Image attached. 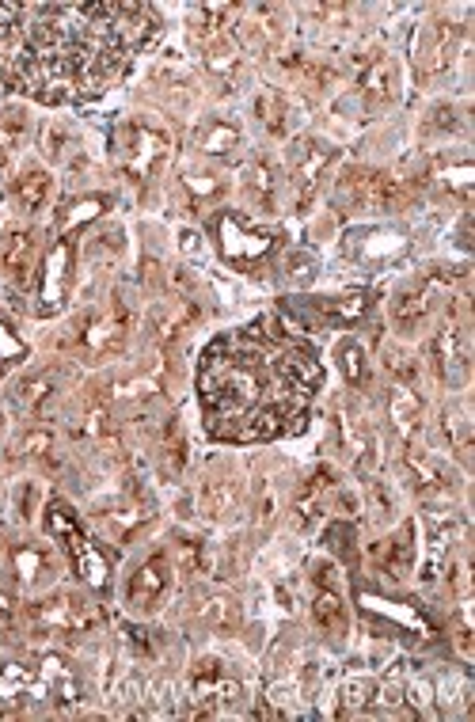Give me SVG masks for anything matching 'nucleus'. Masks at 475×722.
Here are the masks:
<instances>
[{"label":"nucleus","instance_id":"nucleus-1","mask_svg":"<svg viewBox=\"0 0 475 722\" xmlns=\"http://www.w3.org/2000/svg\"><path fill=\"white\" fill-rule=\"evenodd\" d=\"M160 31L152 4H0V76L38 103H84Z\"/></svg>","mask_w":475,"mask_h":722},{"label":"nucleus","instance_id":"nucleus-2","mask_svg":"<svg viewBox=\"0 0 475 722\" xmlns=\"http://www.w3.org/2000/svg\"><path fill=\"white\" fill-rule=\"evenodd\" d=\"M320 388V354L282 312L217 335L198 361L206 434L228 445L301 434Z\"/></svg>","mask_w":475,"mask_h":722},{"label":"nucleus","instance_id":"nucleus-3","mask_svg":"<svg viewBox=\"0 0 475 722\" xmlns=\"http://www.w3.org/2000/svg\"><path fill=\"white\" fill-rule=\"evenodd\" d=\"M46 529H50L54 540H61V548L69 551V559H73V567L84 586L95 589V593H107V589H111V559L84 536L76 513L69 510L65 502L54 498V502L46 506Z\"/></svg>","mask_w":475,"mask_h":722},{"label":"nucleus","instance_id":"nucleus-4","mask_svg":"<svg viewBox=\"0 0 475 722\" xmlns=\"http://www.w3.org/2000/svg\"><path fill=\"white\" fill-rule=\"evenodd\" d=\"M111 145L118 168L141 183V179H152L156 171L164 168V160L171 152V137L160 126L145 122V118H130V122H122L114 130Z\"/></svg>","mask_w":475,"mask_h":722},{"label":"nucleus","instance_id":"nucleus-5","mask_svg":"<svg viewBox=\"0 0 475 722\" xmlns=\"http://www.w3.org/2000/svg\"><path fill=\"white\" fill-rule=\"evenodd\" d=\"M244 700L240 681L217 658H202L190 669V719H221Z\"/></svg>","mask_w":475,"mask_h":722},{"label":"nucleus","instance_id":"nucleus-6","mask_svg":"<svg viewBox=\"0 0 475 722\" xmlns=\"http://www.w3.org/2000/svg\"><path fill=\"white\" fill-rule=\"evenodd\" d=\"M339 198L346 206L358 209H377V213H399L411 202V183L399 179L392 171H346L339 183Z\"/></svg>","mask_w":475,"mask_h":722},{"label":"nucleus","instance_id":"nucleus-7","mask_svg":"<svg viewBox=\"0 0 475 722\" xmlns=\"http://www.w3.org/2000/svg\"><path fill=\"white\" fill-rule=\"evenodd\" d=\"M126 327H130L126 308H122V304H111L107 312H88V316H80V320L73 323L65 346L84 361L111 358V354L122 350V342H126Z\"/></svg>","mask_w":475,"mask_h":722},{"label":"nucleus","instance_id":"nucleus-8","mask_svg":"<svg viewBox=\"0 0 475 722\" xmlns=\"http://www.w3.org/2000/svg\"><path fill=\"white\" fill-rule=\"evenodd\" d=\"M31 620L46 631H61V635H88L103 624L99 608L76 593H54V597L31 605Z\"/></svg>","mask_w":475,"mask_h":722},{"label":"nucleus","instance_id":"nucleus-9","mask_svg":"<svg viewBox=\"0 0 475 722\" xmlns=\"http://www.w3.org/2000/svg\"><path fill=\"white\" fill-rule=\"evenodd\" d=\"M217 240H221V255L232 266H255L274 251V236L255 228L240 213H221L217 217Z\"/></svg>","mask_w":475,"mask_h":722},{"label":"nucleus","instance_id":"nucleus-10","mask_svg":"<svg viewBox=\"0 0 475 722\" xmlns=\"http://www.w3.org/2000/svg\"><path fill=\"white\" fill-rule=\"evenodd\" d=\"M73 289V240H57L46 255V270L38 282V316H57Z\"/></svg>","mask_w":475,"mask_h":722},{"label":"nucleus","instance_id":"nucleus-11","mask_svg":"<svg viewBox=\"0 0 475 722\" xmlns=\"http://www.w3.org/2000/svg\"><path fill=\"white\" fill-rule=\"evenodd\" d=\"M171 593V559L168 555H152L141 567L133 570L130 586H126V605L130 612L149 616L164 605V597Z\"/></svg>","mask_w":475,"mask_h":722},{"label":"nucleus","instance_id":"nucleus-12","mask_svg":"<svg viewBox=\"0 0 475 722\" xmlns=\"http://www.w3.org/2000/svg\"><path fill=\"white\" fill-rule=\"evenodd\" d=\"M373 297L369 293H342V297H320V301L293 304V312H308L323 327H354L369 316Z\"/></svg>","mask_w":475,"mask_h":722},{"label":"nucleus","instance_id":"nucleus-13","mask_svg":"<svg viewBox=\"0 0 475 722\" xmlns=\"http://www.w3.org/2000/svg\"><path fill=\"white\" fill-rule=\"evenodd\" d=\"M312 616H316V624H320L331 639H342V635H346V605H342L339 589H335V570H331V563H320V567H316Z\"/></svg>","mask_w":475,"mask_h":722},{"label":"nucleus","instance_id":"nucleus-14","mask_svg":"<svg viewBox=\"0 0 475 722\" xmlns=\"http://www.w3.org/2000/svg\"><path fill=\"white\" fill-rule=\"evenodd\" d=\"M0 266L8 274V282L27 285L35 274V232L31 228H12L0 244Z\"/></svg>","mask_w":475,"mask_h":722},{"label":"nucleus","instance_id":"nucleus-15","mask_svg":"<svg viewBox=\"0 0 475 722\" xmlns=\"http://www.w3.org/2000/svg\"><path fill=\"white\" fill-rule=\"evenodd\" d=\"M434 358H437V373L449 380V384H464L468 377V342H464V331L456 323H445L434 339Z\"/></svg>","mask_w":475,"mask_h":722},{"label":"nucleus","instance_id":"nucleus-16","mask_svg":"<svg viewBox=\"0 0 475 722\" xmlns=\"http://www.w3.org/2000/svg\"><path fill=\"white\" fill-rule=\"evenodd\" d=\"M327 160H331V149H323L316 141H297V149H293V183H297V202H301V209L308 206V198H312L316 179L323 175Z\"/></svg>","mask_w":475,"mask_h":722},{"label":"nucleus","instance_id":"nucleus-17","mask_svg":"<svg viewBox=\"0 0 475 722\" xmlns=\"http://www.w3.org/2000/svg\"><path fill=\"white\" fill-rule=\"evenodd\" d=\"M327 494H335V472H331V468H320V472L304 483L297 502H293V517H297L301 529H312L323 513H327Z\"/></svg>","mask_w":475,"mask_h":722},{"label":"nucleus","instance_id":"nucleus-18","mask_svg":"<svg viewBox=\"0 0 475 722\" xmlns=\"http://www.w3.org/2000/svg\"><path fill=\"white\" fill-rule=\"evenodd\" d=\"M373 555L380 559L384 578H388V582H399V578L411 570V563H415V525H403L392 540H384L380 548H373Z\"/></svg>","mask_w":475,"mask_h":722},{"label":"nucleus","instance_id":"nucleus-19","mask_svg":"<svg viewBox=\"0 0 475 722\" xmlns=\"http://www.w3.org/2000/svg\"><path fill=\"white\" fill-rule=\"evenodd\" d=\"M403 468H407V479H411V487L418 494H437L453 487V472L430 453H407Z\"/></svg>","mask_w":475,"mask_h":722},{"label":"nucleus","instance_id":"nucleus-20","mask_svg":"<svg viewBox=\"0 0 475 722\" xmlns=\"http://www.w3.org/2000/svg\"><path fill=\"white\" fill-rule=\"evenodd\" d=\"M434 278L430 282H418V285H407V289H399L396 301H392V316L403 331H415L418 323L430 316V308H434Z\"/></svg>","mask_w":475,"mask_h":722},{"label":"nucleus","instance_id":"nucleus-21","mask_svg":"<svg viewBox=\"0 0 475 722\" xmlns=\"http://www.w3.org/2000/svg\"><path fill=\"white\" fill-rule=\"evenodd\" d=\"M194 620L202 627H213V631H236L240 627V605L225 593H206L194 605Z\"/></svg>","mask_w":475,"mask_h":722},{"label":"nucleus","instance_id":"nucleus-22","mask_svg":"<svg viewBox=\"0 0 475 722\" xmlns=\"http://www.w3.org/2000/svg\"><path fill=\"white\" fill-rule=\"evenodd\" d=\"M361 92H365V99H369L373 107L388 103V99L396 95V65L384 54L373 57V61L361 69Z\"/></svg>","mask_w":475,"mask_h":722},{"label":"nucleus","instance_id":"nucleus-23","mask_svg":"<svg viewBox=\"0 0 475 722\" xmlns=\"http://www.w3.org/2000/svg\"><path fill=\"white\" fill-rule=\"evenodd\" d=\"M388 418L396 426V434L407 441V437L418 434V422H422V399L411 392V388H396L388 396Z\"/></svg>","mask_w":475,"mask_h":722},{"label":"nucleus","instance_id":"nucleus-24","mask_svg":"<svg viewBox=\"0 0 475 722\" xmlns=\"http://www.w3.org/2000/svg\"><path fill=\"white\" fill-rule=\"evenodd\" d=\"M50 190H54V179H50L42 168H31L16 179L12 194H16V202L27 209V213H38V209L50 202Z\"/></svg>","mask_w":475,"mask_h":722},{"label":"nucleus","instance_id":"nucleus-25","mask_svg":"<svg viewBox=\"0 0 475 722\" xmlns=\"http://www.w3.org/2000/svg\"><path fill=\"white\" fill-rule=\"evenodd\" d=\"M111 206L103 194H88V198H73V202H65L61 213H57V225L61 232H76V228H84L88 221L95 217H103V209Z\"/></svg>","mask_w":475,"mask_h":722},{"label":"nucleus","instance_id":"nucleus-26","mask_svg":"<svg viewBox=\"0 0 475 722\" xmlns=\"http://www.w3.org/2000/svg\"><path fill=\"white\" fill-rule=\"evenodd\" d=\"M240 502V487L236 479H209L202 487V513L206 517H228Z\"/></svg>","mask_w":475,"mask_h":722},{"label":"nucleus","instance_id":"nucleus-27","mask_svg":"<svg viewBox=\"0 0 475 722\" xmlns=\"http://www.w3.org/2000/svg\"><path fill=\"white\" fill-rule=\"evenodd\" d=\"M232 149H240V130L232 122H209L198 130V152L206 156H232Z\"/></svg>","mask_w":475,"mask_h":722},{"label":"nucleus","instance_id":"nucleus-28","mask_svg":"<svg viewBox=\"0 0 475 722\" xmlns=\"http://www.w3.org/2000/svg\"><path fill=\"white\" fill-rule=\"evenodd\" d=\"M228 16H232V4H198V8H190V31L194 38L221 35Z\"/></svg>","mask_w":475,"mask_h":722},{"label":"nucleus","instance_id":"nucleus-29","mask_svg":"<svg viewBox=\"0 0 475 722\" xmlns=\"http://www.w3.org/2000/svg\"><path fill=\"white\" fill-rule=\"evenodd\" d=\"M50 396H54V377H50V373H42V377L23 380L12 399H16V407H23V411L38 415V411L50 403Z\"/></svg>","mask_w":475,"mask_h":722},{"label":"nucleus","instance_id":"nucleus-30","mask_svg":"<svg viewBox=\"0 0 475 722\" xmlns=\"http://www.w3.org/2000/svg\"><path fill=\"white\" fill-rule=\"evenodd\" d=\"M23 133H27V114L23 111L0 114V168H4V164H12L19 141H23Z\"/></svg>","mask_w":475,"mask_h":722},{"label":"nucleus","instance_id":"nucleus-31","mask_svg":"<svg viewBox=\"0 0 475 722\" xmlns=\"http://www.w3.org/2000/svg\"><path fill=\"white\" fill-rule=\"evenodd\" d=\"M464 536V521L456 517V513H430V544H434V551H449Z\"/></svg>","mask_w":475,"mask_h":722},{"label":"nucleus","instance_id":"nucleus-32","mask_svg":"<svg viewBox=\"0 0 475 722\" xmlns=\"http://www.w3.org/2000/svg\"><path fill=\"white\" fill-rule=\"evenodd\" d=\"M441 430L449 434L456 453L468 456V449H472V422H468V415H464V407H449L445 418H441Z\"/></svg>","mask_w":475,"mask_h":722},{"label":"nucleus","instance_id":"nucleus-33","mask_svg":"<svg viewBox=\"0 0 475 722\" xmlns=\"http://www.w3.org/2000/svg\"><path fill=\"white\" fill-rule=\"evenodd\" d=\"M16 570L19 578L31 586L38 578H46V574H54V563H50V555L42 548H19L16 551Z\"/></svg>","mask_w":475,"mask_h":722},{"label":"nucleus","instance_id":"nucleus-34","mask_svg":"<svg viewBox=\"0 0 475 722\" xmlns=\"http://www.w3.org/2000/svg\"><path fill=\"white\" fill-rule=\"evenodd\" d=\"M373 692H377V681H373V677H350V681L342 684V711L339 715H358L361 707L373 700Z\"/></svg>","mask_w":475,"mask_h":722},{"label":"nucleus","instance_id":"nucleus-35","mask_svg":"<svg viewBox=\"0 0 475 722\" xmlns=\"http://www.w3.org/2000/svg\"><path fill=\"white\" fill-rule=\"evenodd\" d=\"M339 365H342V377L350 384H365L369 380V361H365V350H361L354 339H346L339 346Z\"/></svg>","mask_w":475,"mask_h":722},{"label":"nucleus","instance_id":"nucleus-36","mask_svg":"<svg viewBox=\"0 0 475 722\" xmlns=\"http://www.w3.org/2000/svg\"><path fill=\"white\" fill-rule=\"evenodd\" d=\"M23 358H27V346H23V339L12 331V323L0 316V373H8V369L19 365Z\"/></svg>","mask_w":475,"mask_h":722},{"label":"nucleus","instance_id":"nucleus-37","mask_svg":"<svg viewBox=\"0 0 475 722\" xmlns=\"http://www.w3.org/2000/svg\"><path fill=\"white\" fill-rule=\"evenodd\" d=\"M183 183H187V190L194 194V202H213V198H221L225 194V183L217 179V175H209V171H187L183 175Z\"/></svg>","mask_w":475,"mask_h":722},{"label":"nucleus","instance_id":"nucleus-38","mask_svg":"<svg viewBox=\"0 0 475 722\" xmlns=\"http://www.w3.org/2000/svg\"><path fill=\"white\" fill-rule=\"evenodd\" d=\"M247 179H251V183H247L251 194H255L266 209L274 206V190H278V183H274V171H270V164H263V160H259V164H251Z\"/></svg>","mask_w":475,"mask_h":722},{"label":"nucleus","instance_id":"nucleus-39","mask_svg":"<svg viewBox=\"0 0 475 722\" xmlns=\"http://www.w3.org/2000/svg\"><path fill=\"white\" fill-rule=\"evenodd\" d=\"M175 559H179V567L187 570V574H198V570L206 567V551L198 540H179L175 544Z\"/></svg>","mask_w":475,"mask_h":722},{"label":"nucleus","instance_id":"nucleus-40","mask_svg":"<svg viewBox=\"0 0 475 722\" xmlns=\"http://www.w3.org/2000/svg\"><path fill=\"white\" fill-rule=\"evenodd\" d=\"M259 114L266 118V126L274 133H285V126H282V118H285V99L282 95H274V92H266L263 99H259Z\"/></svg>","mask_w":475,"mask_h":722},{"label":"nucleus","instance_id":"nucleus-41","mask_svg":"<svg viewBox=\"0 0 475 722\" xmlns=\"http://www.w3.org/2000/svg\"><path fill=\"white\" fill-rule=\"evenodd\" d=\"M441 183L453 190V194H460V198H468V187H472V164H456V168H445Z\"/></svg>","mask_w":475,"mask_h":722},{"label":"nucleus","instance_id":"nucleus-42","mask_svg":"<svg viewBox=\"0 0 475 722\" xmlns=\"http://www.w3.org/2000/svg\"><path fill=\"white\" fill-rule=\"evenodd\" d=\"M50 445H54V437L50 430H31V434L19 441V453L23 456H38V453H50Z\"/></svg>","mask_w":475,"mask_h":722},{"label":"nucleus","instance_id":"nucleus-43","mask_svg":"<svg viewBox=\"0 0 475 722\" xmlns=\"http://www.w3.org/2000/svg\"><path fill=\"white\" fill-rule=\"evenodd\" d=\"M327 540H331V548L339 551V555H346V559L354 563V548H350L354 529H350V525H331V529H327Z\"/></svg>","mask_w":475,"mask_h":722},{"label":"nucleus","instance_id":"nucleus-44","mask_svg":"<svg viewBox=\"0 0 475 722\" xmlns=\"http://www.w3.org/2000/svg\"><path fill=\"white\" fill-rule=\"evenodd\" d=\"M213 73H236V57H232V50L228 46H213V54H209V61H206Z\"/></svg>","mask_w":475,"mask_h":722},{"label":"nucleus","instance_id":"nucleus-45","mask_svg":"<svg viewBox=\"0 0 475 722\" xmlns=\"http://www.w3.org/2000/svg\"><path fill=\"white\" fill-rule=\"evenodd\" d=\"M8 608H12V601H8L4 593H0V612H8Z\"/></svg>","mask_w":475,"mask_h":722}]
</instances>
